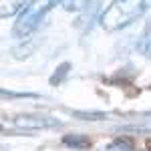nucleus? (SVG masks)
<instances>
[{
  "mask_svg": "<svg viewBox=\"0 0 151 151\" xmlns=\"http://www.w3.org/2000/svg\"><path fill=\"white\" fill-rule=\"evenodd\" d=\"M73 117L83 119V121H103V119H107L105 113H83V111H75Z\"/></svg>",
  "mask_w": 151,
  "mask_h": 151,
  "instance_id": "obj_9",
  "label": "nucleus"
},
{
  "mask_svg": "<svg viewBox=\"0 0 151 151\" xmlns=\"http://www.w3.org/2000/svg\"><path fill=\"white\" fill-rule=\"evenodd\" d=\"M69 70H70V63H63V65H60V67L57 69V73L50 77V85H60V83L67 79Z\"/></svg>",
  "mask_w": 151,
  "mask_h": 151,
  "instance_id": "obj_8",
  "label": "nucleus"
},
{
  "mask_svg": "<svg viewBox=\"0 0 151 151\" xmlns=\"http://www.w3.org/2000/svg\"><path fill=\"white\" fill-rule=\"evenodd\" d=\"M30 48H32V45H28L26 48H14L12 52H14V57H16V58H22V57H28Z\"/></svg>",
  "mask_w": 151,
  "mask_h": 151,
  "instance_id": "obj_12",
  "label": "nucleus"
},
{
  "mask_svg": "<svg viewBox=\"0 0 151 151\" xmlns=\"http://www.w3.org/2000/svg\"><path fill=\"white\" fill-rule=\"evenodd\" d=\"M63 143H65L67 147H73V149H79V151L91 147V139H89L87 135H77V133L65 135V137H63Z\"/></svg>",
  "mask_w": 151,
  "mask_h": 151,
  "instance_id": "obj_4",
  "label": "nucleus"
},
{
  "mask_svg": "<svg viewBox=\"0 0 151 151\" xmlns=\"http://www.w3.org/2000/svg\"><path fill=\"white\" fill-rule=\"evenodd\" d=\"M137 50H139L143 57L151 58V18H149V22L145 24V30H143V35H141V38H139Z\"/></svg>",
  "mask_w": 151,
  "mask_h": 151,
  "instance_id": "obj_6",
  "label": "nucleus"
},
{
  "mask_svg": "<svg viewBox=\"0 0 151 151\" xmlns=\"http://www.w3.org/2000/svg\"><path fill=\"white\" fill-rule=\"evenodd\" d=\"M115 145L119 149H125V151H133V141L131 139H117Z\"/></svg>",
  "mask_w": 151,
  "mask_h": 151,
  "instance_id": "obj_10",
  "label": "nucleus"
},
{
  "mask_svg": "<svg viewBox=\"0 0 151 151\" xmlns=\"http://www.w3.org/2000/svg\"><path fill=\"white\" fill-rule=\"evenodd\" d=\"M22 6H24V0H0V16L2 18L14 16Z\"/></svg>",
  "mask_w": 151,
  "mask_h": 151,
  "instance_id": "obj_5",
  "label": "nucleus"
},
{
  "mask_svg": "<svg viewBox=\"0 0 151 151\" xmlns=\"http://www.w3.org/2000/svg\"><path fill=\"white\" fill-rule=\"evenodd\" d=\"M63 0H30L26 4V8L20 12L18 20L14 22V36L16 38H26L30 32H35L38 28V24L45 20L48 12L57 6Z\"/></svg>",
  "mask_w": 151,
  "mask_h": 151,
  "instance_id": "obj_2",
  "label": "nucleus"
},
{
  "mask_svg": "<svg viewBox=\"0 0 151 151\" xmlns=\"http://www.w3.org/2000/svg\"><path fill=\"white\" fill-rule=\"evenodd\" d=\"M147 10V0H113L101 16V26L107 32H115L135 22Z\"/></svg>",
  "mask_w": 151,
  "mask_h": 151,
  "instance_id": "obj_1",
  "label": "nucleus"
},
{
  "mask_svg": "<svg viewBox=\"0 0 151 151\" xmlns=\"http://www.w3.org/2000/svg\"><path fill=\"white\" fill-rule=\"evenodd\" d=\"M125 131H151V121L149 123H141V125H133V127H123Z\"/></svg>",
  "mask_w": 151,
  "mask_h": 151,
  "instance_id": "obj_11",
  "label": "nucleus"
},
{
  "mask_svg": "<svg viewBox=\"0 0 151 151\" xmlns=\"http://www.w3.org/2000/svg\"><path fill=\"white\" fill-rule=\"evenodd\" d=\"M63 123L50 117L42 115H16L10 119L8 127L18 129V131H40V129H50V127H60Z\"/></svg>",
  "mask_w": 151,
  "mask_h": 151,
  "instance_id": "obj_3",
  "label": "nucleus"
},
{
  "mask_svg": "<svg viewBox=\"0 0 151 151\" xmlns=\"http://www.w3.org/2000/svg\"><path fill=\"white\" fill-rule=\"evenodd\" d=\"M91 2L93 0H63V6L69 12H79V10H85Z\"/></svg>",
  "mask_w": 151,
  "mask_h": 151,
  "instance_id": "obj_7",
  "label": "nucleus"
}]
</instances>
